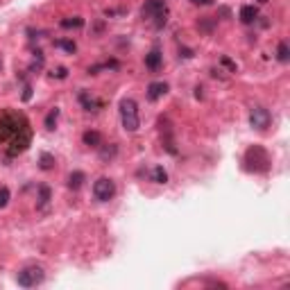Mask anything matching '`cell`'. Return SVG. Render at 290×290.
I'll list each match as a JSON object with an SVG mask.
<instances>
[{
    "instance_id": "obj_1",
    "label": "cell",
    "mask_w": 290,
    "mask_h": 290,
    "mask_svg": "<svg viewBox=\"0 0 290 290\" xmlns=\"http://www.w3.org/2000/svg\"><path fill=\"white\" fill-rule=\"evenodd\" d=\"M32 141V129L30 123L23 113L5 111L0 116V148L7 154H20L27 150Z\"/></svg>"
},
{
    "instance_id": "obj_2",
    "label": "cell",
    "mask_w": 290,
    "mask_h": 290,
    "mask_svg": "<svg viewBox=\"0 0 290 290\" xmlns=\"http://www.w3.org/2000/svg\"><path fill=\"white\" fill-rule=\"evenodd\" d=\"M120 123H123L125 132H129V134L138 132V127H141V120H138V107L132 98L120 100Z\"/></svg>"
},
{
    "instance_id": "obj_3",
    "label": "cell",
    "mask_w": 290,
    "mask_h": 290,
    "mask_svg": "<svg viewBox=\"0 0 290 290\" xmlns=\"http://www.w3.org/2000/svg\"><path fill=\"white\" fill-rule=\"evenodd\" d=\"M245 163H247L245 168L252 172H268L272 161H270V154L261 148V145H252L245 152Z\"/></svg>"
},
{
    "instance_id": "obj_4",
    "label": "cell",
    "mask_w": 290,
    "mask_h": 290,
    "mask_svg": "<svg viewBox=\"0 0 290 290\" xmlns=\"http://www.w3.org/2000/svg\"><path fill=\"white\" fill-rule=\"evenodd\" d=\"M141 14L143 18H154V27H163L168 14V2L166 0H145Z\"/></svg>"
},
{
    "instance_id": "obj_5",
    "label": "cell",
    "mask_w": 290,
    "mask_h": 290,
    "mask_svg": "<svg viewBox=\"0 0 290 290\" xmlns=\"http://www.w3.org/2000/svg\"><path fill=\"white\" fill-rule=\"evenodd\" d=\"M43 270H41L39 266H30L25 268V270L18 272V277H16V281H18V286H23V288H32V286L41 284L43 281Z\"/></svg>"
},
{
    "instance_id": "obj_6",
    "label": "cell",
    "mask_w": 290,
    "mask_h": 290,
    "mask_svg": "<svg viewBox=\"0 0 290 290\" xmlns=\"http://www.w3.org/2000/svg\"><path fill=\"white\" fill-rule=\"evenodd\" d=\"M93 195H95V200H100V202H109L116 195V184L109 177H100L98 182L93 184Z\"/></svg>"
},
{
    "instance_id": "obj_7",
    "label": "cell",
    "mask_w": 290,
    "mask_h": 290,
    "mask_svg": "<svg viewBox=\"0 0 290 290\" xmlns=\"http://www.w3.org/2000/svg\"><path fill=\"white\" fill-rule=\"evenodd\" d=\"M270 120H272V116L266 107H254L250 111V125L254 129H259V132H266L270 127Z\"/></svg>"
},
{
    "instance_id": "obj_8",
    "label": "cell",
    "mask_w": 290,
    "mask_h": 290,
    "mask_svg": "<svg viewBox=\"0 0 290 290\" xmlns=\"http://www.w3.org/2000/svg\"><path fill=\"white\" fill-rule=\"evenodd\" d=\"M166 93H168V84L166 82H152L148 86V100H152V102L161 100Z\"/></svg>"
},
{
    "instance_id": "obj_9",
    "label": "cell",
    "mask_w": 290,
    "mask_h": 290,
    "mask_svg": "<svg viewBox=\"0 0 290 290\" xmlns=\"http://www.w3.org/2000/svg\"><path fill=\"white\" fill-rule=\"evenodd\" d=\"M161 61H163V54H161V50H159V48L150 50V52L145 54V66H148L150 70H159V68H161Z\"/></svg>"
},
{
    "instance_id": "obj_10",
    "label": "cell",
    "mask_w": 290,
    "mask_h": 290,
    "mask_svg": "<svg viewBox=\"0 0 290 290\" xmlns=\"http://www.w3.org/2000/svg\"><path fill=\"white\" fill-rule=\"evenodd\" d=\"M256 18H259V7H254V5H245V7H241V20H243L245 25L256 23Z\"/></svg>"
},
{
    "instance_id": "obj_11",
    "label": "cell",
    "mask_w": 290,
    "mask_h": 290,
    "mask_svg": "<svg viewBox=\"0 0 290 290\" xmlns=\"http://www.w3.org/2000/svg\"><path fill=\"white\" fill-rule=\"evenodd\" d=\"M82 141H84V145H89V148H100L102 145V136H100V132H84V136H82Z\"/></svg>"
},
{
    "instance_id": "obj_12",
    "label": "cell",
    "mask_w": 290,
    "mask_h": 290,
    "mask_svg": "<svg viewBox=\"0 0 290 290\" xmlns=\"http://www.w3.org/2000/svg\"><path fill=\"white\" fill-rule=\"evenodd\" d=\"M50 188L48 186H41L39 188V197H36V209H45L48 207V202H50Z\"/></svg>"
},
{
    "instance_id": "obj_13",
    "label": "cell",
    "mask_w": 290,
    "mask_h": 290,
    "mask_svg": "<svg viewBox=\"0 0 290 290\" xmlns=\"http://www.w3.org/2000/svg\"><path fill=\"white\" fill-rule=\"evenodd\" d=\"M61 27L64 30H73V27H84V18L82 16H73V18H61Z\"/></svg>"
},
{
    "instance_id": "obj_14",
    "label": "cell",
    "mask_w": 290,
    "mask_h": 290,
    "mask_svg": "<svg viewBox=\"0 0 290 290\" xmlns=\"http://www.w3.org/2000/svg\"><path fill=\"white\" fill-rule=\"evenodd\" d=\"M84 172H79V170H75V172H70V177H68V188H73V191H77L79 186L84 184Z\"/></svg>"
},
{
    "instance_id": "obj_15",
    "label": "cell",
    "mask_w": 290,
    "mask_h": 290,
    "mask_svg": "<svg viewBox=\"0 0 290 290\" xmlns=\"http://www.w3.org/2000/svg\"><path fill=\"white\" fill-rule=\"evenodd\" d=\"M54 45L61 48V50H66V52H70V54L77 50V43H75L73 39H57V41H54Z\"/></svg>"
},
{
    "instance_id": "obj_16",
    "label": "cell",
    "mask_w": 290,
    "mask_h": 290,
    "mask_svg": "<svg viewBox=\"0 0 290 290\" xmlns=\"http://www.w3.org/2000/svg\"><path fill=\"white\" fill-rule=\"evenodd\" d=\"M277 59H279V61H284V64L290 59V45L286 43V41H281V43H279V48H277Z\"/></svg>"
},
{
    "instance_id": "obj_17",
    "label": "cell",
    "mask_w": 290,
    "mask_h": 290,
    "mask_svg": "<svg viewBox=\"0 0 290 290\" xmlns=\"http://www.w3.org/2000/svg\"><path fill=\"white\" fill-rule=\"evenodd\" d=\"M79 102L84 104V109H86V111H93V109L98 107V102H95V100L91 98L86 91H82V93H79Z\"/></svg>"
},
{
    "instance_id": "obj_18",
    "label": "cell",
    "mask_w": 290,
    "mask_h": 290,
    "mask_svg": "<svg viewBox=\"0 0 290 290\" xmlns=\"http://www.w3.org/2000/svg\"><path fill=\"white\" fill-rule=\"evenodd\" d=\"M39 166H41V170H52V168H54V157H52V154H48V152H43L39 157Z\"/></svg>"
},
{
    "instance_id": "obj_19",
    "label": "cell",
    "mask_w": 290,
    "mask_h": 290,
    "mask_svg": "<svg viewBox=\"0 0 290 290\" xmlns=\"http://www.w3.org/2000/svg\"><path fill=\"white\" fill-rule=\"evenodd\" d=\"M57 118H59V109H52V111L45 116V129H50V132H52V129L57 127Z\"/></svg>"
},
{
    "instance_id": "obj_20",
    "label": "cell",
    "mask_w": 290,
    "mask_h": 290,
    "mask_svg": "<svg viewBox=\"0 0 290 290\" xmlns=\"http://www.w3.org/2000/svg\"><path fill=\"white\" fill-rule=\"evenodd\" d=\"M152 182H157V184H166L168 182V172L163 170V166H157L152 170Z\"/></svg>"
},
{
    "instance_id": "obj_21",
    "label": "cell",
    "mask_w": 290,
    "mask_h": 290,
    "mask_svg": "<svg viewBox=\"0 0 290 290\" xmlns=\"http://www.w3.org/2000/svg\"><path fill=\"white\" fill-rule=\"evenodd\" d=\"M100 148H102V145H100ZM113 157H116V145H109V148L100 150V159H102V161H109V159H113Z\"/></svg>"
},
{
    "instance_id": "obj_22",
    "label": "cell",
    "mask_w": 290,
    "mask_h": 290,
    "mask_svg": "<svg viewBox=\"0 0 290 290\" xmlns=\"http://www.w3.org/2000/svg\"><path fill=\"white\" fill-rule=\"evenodd\" d=\"M7 202H9V188H0V209H5L7 207Z\"/></svg>"
},
{
    "instance_id": "obj_23",
    "label": "cell",
    "mask_w": 290,
    "mask_h": 290,
    "mask_svg": "<svg viewBox=\"0 0 290 290\" xmlns=\"http://www.w3.org/2000/svg\"><path fill=\"white\" fill-rule=\"evenodd\" d=\"M52 77H57V79H66V77H68V68H64V66L54 68V70H52Z\"/></svg>"
},
{
    "instance_id": "obj_24",
    "label": "cell",
    "mask_w": 290,
    "mask_h": 290,
    "mask_svg": "<svg viewBox=\"0 0 290 290\" xmlns=\"http://www.w3.org/2000/svg\"><path fill=\"white\" fill-rule=\"evenodd\" d=\"M30 98H32V86H30V84H25V89H23V100L27 102Z\"/></svg>"
},
{
    "instance_id": "obj_25",
    "label": "cell",
    "mask_w": 290,
    "mask_h": 290,
    "mask_svg": "<svg viewBox=\"0 0 290 290\" xmlns=\"http://www.w3.org/2000/svg\"><path fill=\"white\" fill-rule=\"evenodd\" d=\"M193 5H202V7H207V5H211L213 0H191Z\"/></svg>"
},
{
    "instance_id": "obj_26",
    "label": "cell",
    "mask_w": 290,
    "mask_h": 290,
    "mask_svg": "<svg viewBox=\"0 0 290 290\" xmlns=\"http://www.w3.org/2000/svg\"><path fill=\"white\" fill-rule=\"evenodd\" d=\"M179 54H182V57H184V59H191V57H193V50H188V48H184V50H182V52H179Z\"/></svg>"
},
{
    "instance_id": "obj_27",
    "label": "cell",
    "mask_w": 290,
    "mask_h": 290,
    "mask_svg": "<svg viewBox=\"0 0 290 290\" xmlns=\"http://www.w3.org/2000/svg\"><path fill=\"white\" fill-rule=\"evenodd\" d=\"M0 70H2V61H0Z\"/></svg>"
}]
</instances>
